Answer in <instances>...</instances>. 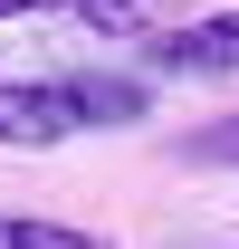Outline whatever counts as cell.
<instances>
[{"instance_id":"6da1fadb","label":"cell","mask_w":239,"mask_h":249,"mask_svg":"<svg viewBox=\"0 0 239 249\" xmlns=\"http://www.w3.org/2000/svg\"><path fill=\"white\" fill-rule=\"evenodd\" d=\"M144 96L134 87H96V77H0V154H48L77 144L96 124H134Z\"/></svg>"},{"instance_id":"7a4b0ae2","label":"cell","mask_w":239,"mask_h":249,"mask_svg":"<svg viewBox=\"0 0 239 249\" xmlns=\"http://www.w3.org/2000/svg\"><path fill=\"white\" fill-rule=\"evenodd\" d=\"M163 67H191V77H239V10H210L191 29L163 38Z\"/></svg>"},{"instance_id":"3957f363","label":"cell","mask_w":239,"mask_h":249,"mask_svg":"<svg viewBox=\"0 0 239 249\" xmlns=\"http://www.w3.org/2000/svg\"><path fill=\"white\" fill-rule=\"evenodd\" d=\"M0 249H115L86 220H48V211H0Z\"/></svg>"},{"instance_id":"277c9868","label":"cell","mask_w":239,"mask_h":249,"mask_svg":"<svg viewBox=\"0 0 239 249\" xmlns=\"http://www.w3.org/2000/svg\"><path fill=\"white\" fill-rule=\"evenodd\" d=\"M0 19H77V0H0Z\"/></svg>"},{"instance_id":"5b68a950","label":"cell","mask_w":239,"mask_h":249,"mask_svg":"<svg viewBox=\"0 0 239 249\" xmlns=\"http://www.w3.org/2000/svg\"><path fill=\"white\" fill-rule=\"evenodd\" d=\"M115 10H134V0H77V19H96V29H124Z\"/></svg>"},{"instance_id":"8992f818","label":"cell","mask_w":239,"mask_h":249,"mask_svg":"<svg viewBox=\"0 0 239 249\" xmlns=\"http://www.w3.org/2000/svg\"><path fill=\"white\" fill-rule=\"evenodd\" d=\"M210 154H239V115H230V124H220V134H210Z\"/></svg>"}]
</instances>
